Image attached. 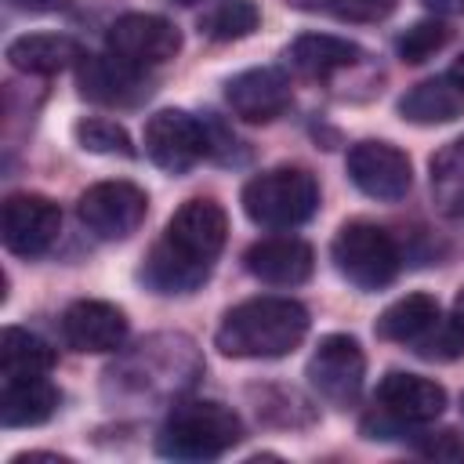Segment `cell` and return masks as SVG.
Returning a JSON list of instances; mask_svg holds the SVG:
<instances>
[{"instance_id":"6da1fadb","label":"cell","mask_w":464,"mask_h":464,"mask_svg":"<svg viewBox=\"0 0 464 464\" xmlns=\"http://www.w3.org/2000/svg\"><path fill=\"white\" fill-rule=\"evenodd\" d=\"M228 236V218L214 199H188L174 210L163 236L152 243L141 283L156 294H192L207 283Z\"/></svg>"},{"instance_id":"7a4b0ae2","label":"cell","mask_w":464,"mask_h":464,"mask_svg":"<svg viewBox=\"0 0 464 464\" xmlns=\"http://www.w3.org/2000/svg\"><path fill=\"white\" fill-rule=\"evenodd\" d=\"M308 334V308L294 297H250L225 312L214 344L228 359H283Z\"/></svg>"},{"instance_id":"3957f363","label":"cell","mask_w":464,"mask_h":464,"mask_svg":"<svg viewBox=\"0 0 464 464\" xmlns=\"http://www.w3.org/2000/svg\"><path fill=\"white\" fill-rule=\"evenodd\" d=\"M243 439V420L210 399H192V402H174L167 413L160 435H156V453L174 457V460H214L228 453Z\"/></svg>"},{"instance_id":"277c9868","label":"cell","mask_w":464,"mask_h":464,"mask_svg":"<svg viewBox=\"0 0 464 464\" xmlns=\"http://www.w3.org/2000/svg\"><path fill=\"white\" fill-rule=\"evenodd\" d=\"M239 203L261 228H297L319 210V181L304 167H272L243 185Z\"/></svg>"},{"instance_id":"5b68a950","label":"cell","mask_w":464,"mask_h":464,"mask_svg":"<svg viewBox=\"0 0 464 464\" xmlns=\"http://www.w3.org/2000/svg\"><path fill=\"white\" fill-rule=\"evenodd\" d=\"M330 257L341 279H348L355 290H384L399 276V243L388 228L373 221H344L330 243Z\"/></svg>"},{"instance_id":"8992f818","label":"cell","mask_w":464,"mask_h":464,"mask_svg":"<svg viewBox=\"0 0 464 464\" xmlns=\"http://www.w3.org/2000/svg\"><path fill=\"white\" fill-rule=\"evenodd\" d=\"M149 214V196L134 181H98L76 199L80 225L98 239H127L141 228Z\"/></svg>"},{"instance_id":"52a82bcc","label":"cell","mask_w":464,"mask_h":464,"mask_svg":"<svg viewBox=\"0 0 464 464\" xmlns=\"http://www.w3.org/2000/svg\"><path fill=\"white\" fill-rule=\"evenodd\" d=\"M304 377H308V384L315 388L319 399H326L330 406L344 410L362 392L366 355H362V348H359L355 337H348V334H326L315 344Z\"/></svg>"},{"instance_id":"ba28073f","label":"cell","mask_w":464,"mask_h":464,"mask_svg":"<svg viewBox=\"0 0 464 464\" xmlns=\"http://www.w3.org/2000/svg\"><path fill=\"white\" fill-rule=\"evenodd\" d=\"M141 141H145L149 160L160 170H167V174H185V170H192L210 152L207 127L196 116L181 112V109H160V112H152L149 123H145Z\"/></svg>"},{"instance_id":"9c48e42d","label":"cell","mask_w":464,"mask_h":464,"mask_svg":"<svg viewBox=\"0 0 464 464\" xmlns=\"http://www.w3.org/2000/svg\"><path fill=\"white\" fill-rule=\"evenodd\" d=\"M105 47L109 54H116L120 62L134 65V69H149V65H163L181 51V33L174 22L160 18V14H145V11H130L120 14L109 33H105Z\"/></svg>"},{"instance_id":"30bf717a","label":"cell","mask_w":464,"mask_h":464,"mask_svg":"<svg viewBox=\"0 0 464 464\" xmlns=\"http://www.w3.org/2000/svg\"><path fill=\"white\" fill-rule=\"evenodd\" d=\"M62 232V210L40 192H14L4 199L0 239L14 257H40Z\"/></svg>"},{"instance_id":"8fae6325","label":"cell","mask_w":464,"mask_h":464,"mask_svg":"<svg viewBox=\"0 0 464 464\" xmlns=\"http://www.w3.org/2000/svg\"><path fill=\"white\" fill-rule=\"evenodd\" d=\"M348 178L359 192H366L377 203H399L413 185V167L402 149L392 141H359L348 149Z\"/></svg>"},{"instance_id":"7c38bea8","label":"cell","mask_w":464,"mask_h":464,"mask_svg":"<svg viewBox=\"0 0 464 464\" xmlns=\"http://www.w3.org/2000/svg\"><path fill=\"white\" fill-rule=\"evenodd\" d=\"M373 402L381 410V424L417 428V424H431L446 410V388L431 377L392 370L381 377Z\"/></svg>"},{"instance_id":"4fadbf2b","label":"cell","mask_w":464,"mask_h":464,"mask_svg":"<svg viewBox=\"0 0 464 464\" xmlns=\"http://www.w3.org/2000/svg\"><path fill=\"white\" fill-rule=\"evenodd\" d=\"M228 109L246 123H272L290 109V80L279 69H243L225 83Z\"/></svg>"},{"instance_id":"5bb4252c","label":"cell","mask_w":464,"mask_h":464,"mask_svg":"<svg viewBox=\"0 0 464 464\" xmlns=\"http://www.w3.org/2000/svg\"><path fill=\"white\" fill-rule=\"evenodd\" d=\"M62 337L76 352H116L127 337V315L109 301H72L62 315Z\"/></svg>"},{"instance_id":"9a60e30c","label":"cell","mask_w":464,"mask_h":464,"mask_svg":"<svg viewBox=\"0 0 464 464\" xmlns=\"http://www.w3.org/2000/svg\"><path fill=\"white\" fill-rule=\"evenodd\" d=\"M243 265L254 279L268 286H301L315 268V254L297 236H272V239H257L243 254Z\"/></svg>"},{"instance_id":"2e32d148","label":"cell","mask_w":464,"mask_h":464,"mask_svg":"<svg viewBox=\"0 0 464 464\" xmlns=\"http://www.w3.org/2000/svg\"><path fill=\"white\" fill-rule=\"evenodd\" d=\"M80 94L98 105H134L149 94L141 83V69L120 62L116 54H87L76 72Z\"/></svg>"},{"instance_id":"e0dca14e","label":"cell","mask_w":464,"mask_h":464,"mask_svg":"<svg viewBox=\"0 0 464 464\" xmlns=\"http://www.w3.org/2000/svg\"><path fill=\"white\" fill-rule=\"evenodd\" d=\"M442 330V308L431 294H406L399 301H392L377 323L373 334L381 341H395V344H413V352L420 355L424 344Z\"/></svg>"},{"instance_id":"ac0fdd59","label":"cell","mask_w":464,"mask_h":464,"mask_svg":"<svg viewBox=\"0 0 464 464\" xmlns=\"http://www.w3.org/2000/svg\"><path fill=\"white\" fill-rule=\"evenodd\" d=\"M399 116L417 127H435V123H453L464 116V87L453 76H435L413 83L399 102Z\"/></svg>"},{"instance_id":"d6986e66","label":"cell","mask_w":464,"mask_h":464,"mask_svg":"<svg viewBox=\"0 0 464 464\" xmlns=\"http://www.w3.org/2000/svg\"><path fill=\"white\" fill-rule=\"evenodd\" d=\"M7 62L11 69L29 76H51L83 62V51L72 36H62V33H25L7 44Z\"/></svg>"},{"instance_id":"ffe728a7","label":"cell","mask_w":464,"mask_h":464,"mask_svg":"<svg viewBox=\"0 0 464 464\" xmlns=\"http://www.w3.org/2000/svg\"><path fill=\"white\" fill-rule=\"evenodd\" d=\"M359 54L362 51L352 40H341L330 33H304L286 47V62L308 80H330L334 72L355 65Z\"/></svg>"},{"instance_id":"44dd1931","label":"cell","mask_w":464,"mask_h":464,"mask_svg":"<svg viewBox=\"0 0 464 464\" xmlns=\"http://www.w3.org/2000/svg\"><path fill=\"white\" fill-rule=\"evenodd\" d=\"M58 410V388L47 377H25V381H4L0 392V424L4 428H36L51 420Z\"/></svg>"},{"instance_id":"7402d4cb","label":"cell","mask_w":464,"mask_h":464,"mask_svg":"<svg viewBox=\"0 0 464 464\" xmlns=\"http://www.w3.org/2000/svg\"><path fill=\"white\" fill-rule=\"evenodd\" d=\"M54 366V352L47 341L22 326H7L0 334V377L4 381H25V377H47Z\"/></svg>"},{"instance_id":"603a6c76","label":"cell","mask_w":464,"mask_h":464,"mask_svg":"<svg viewBox=\"0 0 464 464\" xmlns=\"http://www.w3.org/2000/svg\"><path fill=\"white\" fill-rule=\"evenodd\" d=\"M428 181H431L435 207L450 218H460L464 214V134L431 156Z\"/></svg>"},{"instance_id":"cb8c5ba5","label":"cell","mask_w":464,"mask_h":464,"mask_svg":"<svg viewBox=\"0 0 464 464\" xmlns=\"http://www.w3.org/2000/svg\"><path fill=\"white\" fill-rule=\"evenodd\" d=\"M261 22V11L254 0H218L214 7H207L199 14V33L218 40V44H228V40H243L257 29Z\"/></svg>"},{"instance_id":"d4e9b609","label":"cell","mask_w":464,"mask_h":464,"mask_svg":"<svg viewBox=\"0 0 464 464\" xmlns=\"http://www.w3.org/2000/svg\"><path fill=\"white\" fill-rule=\"evenodd\" d=\"M72 138H76L80 149L98 152V156H123V160L134 156L130 134L116 120H105V116H83V120H76L72 123Z\"/></svg>"},{"instance_id":"484cf974","label":"cell","mask_w":464,"mask_h":464,"mask_svg":"<svg viewBox=\"0 0 464 464\" xmlns=\"http://www.w3.org/2000/svg\"><path fill=\"white\" fill-rule=\"evenodd\" d=\"M286 4L337 22H384L395 11V0H286Z\"/></svg>"},{"instance_id":"4316f807","label":"cell","mask_w":464,"mask_h":464,"mask_svg":"<svg viewBox=\"0 0 464 464\" xmlns=\"http://www.w3.org/2000/svg\"><path fill=\"white\" fill-rule=\"evenodd\" d=\"M446 40H450V29L442 25V22H417V25H410L399 40H395V51H399V58L402 62H410V65H417V62H428L439 47H446Z\"/></svg>"},{"instance_id":"83f0119b","label":"cell","mask_w":464,"mask_h":464,"mask_svg":"<svg viewBox=\"0 0 464 464\" xmlns=\"http://www.w3.org/2000/svg\"><path fill=\"white\" fill-rule=\"evenodd\" d=\"M428 457H464V446L453 439V431H442L439 439H431V442H424L420 446Z\"/></svg>"},{"instance_id":"f1b7e54d","label":"cell","mask_w":464,"mask_h":464,"mask_svg":"<svg viewBox=\"0 0 464 464\" xmlns=\"http://www.w3.org/2000/svg\"><path fill=\"white\" fill-rule=\"evenodd\" d=\"M18 11H29V14H51V11H62L69 7L72 0H11Z\"/></svg>"},{"instance_id":"f546056e","label":"cell","mask_w":464,"mask_h":464,"mask_svg":"<svg viewBox=\"0 0 464 464\" xmlns=\"http://www.w3.org/2000/svg\"><path fill=\"white\" fill-rule=\"evenodd\" d=\"M450 326L457 330V337L464 341V286L457 290V297H453V315H450Z\"/></svg>"},{"instance_id":"4dcf8cb0","label":"cell","mask_w":464,"mask_h":464,"mask_svg":"<svg viewBox=\"0 0 464 464\" xmlns=\"http://www.w3.org/2000/svg\"><path fill=\"white\" fill-rule=\"evenodd\" d=\"M450 76H453V80H457V83L464 87V54H460V58L453 62V69H450Z\"/></svg>"},{"instance_id":"1f68e13d","label":"cell","mask_w":464,"mask_h":464,"mask_svg":"<svg viewBox=\"0 0 464 464\" xmlns=\"http://www.w3.org/2000/svg\"><path fill=\"white\" fill-rule=\"evenodd\" d=\"M174 4H199V0H174Z\"/></svg>"}]
</instances>
